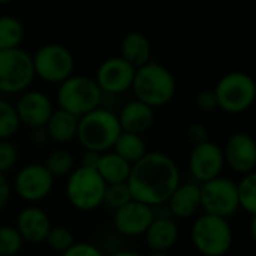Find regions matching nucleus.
Listing matches in <instances>:
<instances>
[{
    "label": "nucleus",
    "instance_id": "1",
    "mask_svg": "<svg viewBox=\"0 0 256 256\" xmlns=\"http://www.w3.org/2000/svg\"><path fill=\"white\" fill-rule=\"evenodd\" d=\"M128 186L132 200L150 207L164 206L182 183L177 162L166 153L147 152L130 166Z\"/></svg>",
    "mask_w": 256,
    "mask_h": 256
},
{
    "label": "nucleus",
    "instance_id": "2",
    "mask_svg": "<svg viewBox=\"0 0 256 256\" xmlns=\"http://www.w3.org/2000/svg\"><path fill=\"white\" fill-rule=\"evenodd\" d=\"M130 90L136 100L154 110L168 105L174 99L177 82L166 66L150 60L144 66L136 68Z\"/></svg>",
    "mask_w": 256,
    "mask_h": 256
},
{
    "label": "nucleus",
    "instance_id": "3",
    "mask_svg": "<svg viewBox=\"0 0 256 256\" xmlns=\"http://www.w3.org/2000/svg\"><path fill=\"white\" fill-rule=\"evenodd\" d=\"M120 134L117 114L108 108L98 106L78 118L76 140L84 150L105 153L112 148Z\"/></svg>",
    "mask_w": 256,
    "mask_h": 256
},
{
    "label": "nucleus",
    "instance_id": "4",
    "mask_svg": "<svg viewBox=\"0 0 256 256\" xmlns=\"http://www.w3.org/2000/svg\"><path fill=\"white\" fill-rule=\"evenodd\" d=\"M232 228L228 219L201 214L192 224L190 242L194 248L204 256H225L232 248Z\"/></svg>",
    "mask_w": 256,
    "mask_h": 256
},
{
    "label": "nucleus",
    "instance_id": "5",
    "mask_svg": "<svg viewBox=\"0 0 256 256\" xmlns=\"http://www.w3.org/2000/svg\"><path fill=\"white\" fill-rule=\"evenodd\" d=\"M102 96L104 94L93 78L86 75H70L58 84L56 99L60 110L80 118L100 106Z\"/></svg>",
    "mask_w": 256,
    "mask_h": 256
},
{
    "label": "nucleus",
    "instance_id": "6",
    "mask_svg": "<svg viewBox=\"0 0 256 256\" xmlns=\"http://www.w3.org/2000/svg\"><path fill=\"white\" fill-rule=\"evenodd\" d=\"M213 90L218 99V108L228 114L246 112L255 102V81L243 70L225 74Z\"/></svg>",
    "mask_w": 256,
    "mask_h": 256
},
{
    "label": "nucleus",
    "instance_id": "7",
    "mask_svg": "<svg viewBox=\"0 0 256 256\" xmlns=\"http://www.w3.org/2000/svg\"><path fill=\"white\" fill-rule=\"evenodd\" d=\"M66 198L78 212H94L102 206L106 183L96 170L78 166L66 177Z\"/></svg>",
    "mask_w": 256,
    "mask_h": 256
},
{
    "label": "nucleus",
    "instance_id": "8",
    "mask_svg": "<svg viewBox=\"0 0 256 256\" xmlns=\"http://www.w3.org/2000/svg\"><path fill=\"white\" fill-rule=\"evenodd\" d=\"M34 78L32 54L20 46L0 51V93L21 94Z\"/></svg>",
    "mask_w": 256,
    "mask_h": 256
},
{
    "label": "nucleus",
    "instance_id": "9",
    "mask_svg": "<svg viewBox=\"0 0 256 256\" xmlns=\"http://www.w3.org/2000/svg\"><path fill=\"white\" fill-rule=\"evenodd\" d=\"M34 76L48 84H60L74 75L75 58L70 50L62 44H45L32 56Z\"/></svg>",
    "mask_w": 256,
    "mask_h": 256
},
{
    "label": "nucleus",
    "instance_id": "10",
    "mask_svg": "<svg viewBox=\"0 0 256 256\" xmlns=\"http://www.w3.org/2000/svg\"><path fill=\"white\" fill-rule=\"evenodd\" d=\"M201 210L207 214L230 219L238 210L237 183L228 177L219 176L213 180L200 184Z\"/></svg>",
    "mask_w": 256,
    "mask_h": 256
},
{
    "label": "nucleus",
    "instance_id": "11",
    "mask_svg": "<svg viewBox=\"0 0 256 256\" xmlns=\"http://www.w3.org/2000/svg\"><path fill=\"white\" fill-rule=\"evenodd\" d=\"M54 180L44 164H28L15 174L14 190L24 202L38 204L51 194Z\"/></svg>",
    "mask_w": 256,
    "mask_h": 256
},
{
    "label": "nucleus",
    "instance_id": "12",
    "mask_svg": "<svg viewBox=\"0 0 256 256\" xmlns=\"http://www.w3.org/2000/svg\"><path fill=\"white\" fill-rule=\"evenodd\" d=\"M135 70L136 69L120 56L108 57L99 64L93 80L96 81L102 94L117 96L130 90Z\"/></svg>",
    "mask_w": 256,
    "mask_h": 256
},
{
    "label": "nucleus",
    "instance_id": "13",
    "mask_svg": "<svg viewBox=\"0 0 256 256\" xmlns=\"http://www.w3.org/2000/svg\"><path fill=\"white\" fill-rule=\"evenodd\" d=\"M225 159L222 147L213 141H206L194 146L189 154V172L195 183L201 184L222 176Z\"/></svg>",
    "mask_w": 256,
    "mask_h": 256
},
{
    "label": "nucleus",
    "instance_id": "14",
    "mask_svg": "<svg viewBox=\"0 0 256 256\" xmlns=\"http://www.w3.org/2000/svg\"><path fill=\"white\" fill-rule=\"evenodd\" d=\"M154 219V208L140 201L130 200L112 212V225L116 231L128 238L141 237Z\"/></svg>",
    "mask_w": 256,
    "mask_h": 256
},
{
    "label": "nucleus",
    "instance_id": "15",
    "mask_svg": "<svg viewBox=\"0 0 256 256\" xmlns=\"http://www.w3.org/2000/svg\"><path fill=\"white\" fill-rule=\"evenodd\" d=\"M18 120L28 129L42 128L46 124L50 116L54 111L52 100L48 94L39 90H26L20 94L16 104L14 105Z\"/></svg>",
    "mask_w": 256,
    "mask_h": 256
},
{
    "label": "nucleus",
    "instance_id": "16",
    "mask_svg": "<svg viewBox=\"0 0 256 256\" xmlns=\"http://www.w3.org/2000/svg\"><path fill=\"white\" fill-rule=\"evenodd\" d=\"M225 165L234 172L246 176L255 172L256 168V144L254 138L246 132L232 134L225 147L222 148Z\"/></svg>",
    "mask_w": 256,
    "mask_h": 256
},
{
    "label": "nucleus",
    "instance_id": "17",
    "mask_svg": "<svg viewBox=\"0 0 256 256\" xmlns=\"http://www.w3.org/2000/svg\"><path fill=\"white\" fill-rule=\"evenodd\" d=\"M51 226L52 224L48 213L36 204H28L27 207H24L18 213L15 222V228L22 237L24 243L30 244L44 243Z\"/></svg>",
    "mask_w": 256,
    "mask_h": 256
},
{
    "label": "nucleus",
    "instance_id": "18",
    "mask_svg": "<svg viewBox=\"0 0 256 256\" xmlns=\"http://www.w3.org/2000/svg\"><path fill=\"white\" fill-rule=\"evenodd\" d=\"M171 218L190 219L201 210V189L195 182L180 183L165 202Z\"/></svg>",
    "mask_w": 256,
    "mask_h": 256
},
{
    "label": "nucleus",
    "instance_id": "19",
    "mask_svg": "<svg viewBox=\"0 0 256 256\" xmlns=\"http://www.w3.org/2000/svg\"><path fill=\"white\" fill-rule=\"evenodd\" d=\"M120 128L123 132L144 135L154 123V110L140 100L128 102L117 114Z\"/></svg>",
    "mask_w": 256,
    "mask_h": 256
},
{
    "label": "nucleus",
    "instance_id": "20",
    "mask_svg": "<svg viewBox=\"0 0 256 256\" xmlns=\"http://www.w3.org/2000/svg\"><path fill=\"white\" fill-rule=\"evenodd\" d=\"M144 237L150 250L168 252L178 240V225L171 216L154 214V219L147 228Z\"/></svg>",
    "mask_w": 256,
    "mask_h": 256
},
{
    "label": "nucleus",
    "instance_id": "21",
    "mask_svg": "<svg viewBox=\"0 0 256 256\" xmlns=\"http://www.w3.org/2000/svg\"><path fill=\"white\" fill-rule=\"evenodd\" d=\"M120 57L135 69L148 63L152 60V44L148 38L141 32H130L124 34L120 42Z\"/></svg>",
    "mask_w": 256,
    "mask_h": 256
},
{
    "label": "nucleus",
    "instance_id": "22",
    "mask_svg": "<svg viewBox=\"0 0 256 256\" xmlns=\"http://www.w3.org/2000/svg\"><path fill=\"white\" fill-rule=\"evenodd\" d=\"M76 129H78V117L60 108L52 111V114L50 116L45 124V130L48 134L50 141L56 144H68L72 140H75Z\"/></svg>",
    "mask_w": 256,
    "mask_h": 256
},
{
    "label": "nucleus",
    "instance_id": "23",
    "mask_svg": "<svg viewBox=\"0 0 256 256\" xmlns=\"http://www.w3.org/2000/svg\"><path fill=\"white\" fill-rule=\"evenodd\" d=\"M130 166L132 165L126 162L123 158H120L117 153L108 150L105 153H100L96 171L106 184L126 183L130 174Z\"/></svg>",
    "mask_w": 256,
    "mask_h": 256
},
{
    "label": "nucleus",
    "instance_id": "24",
    "mask_svg": "<svg viewBox=\"0 0 256 256\" xmlns=\"http://www.w3.org/2000/svg\"><path fill=\"white\" fill-rule=\"evenodd\" d=\"M111 150L114 153H117L120 158H123L126 162H129L130 165L138 162L148 152L142 135H136V134H130V132H123V130L118 135V138L116 140V142H114Z\"/></svg>",
    "mask_w": 256,
    "mask_h": 256
},
{
    "label": "nucleus",
    "instance_id": "25",
    "mask_svg": "<svg viewBox=\"0 0 256 256\" xmlns=\"http://www.w3.org/2000/svg\"><path fill=\"white\" fill-rule=\"evenodd\" d=\"M22 22L12 15L0 16V51L18 48L24 39Z\"/></svg>",
    "mask_w": 256,
    "mask_h": 256
},
{
    "label": "nucleus",
    "instance_id": "26",
    "mask_svg": "<svg viewBox=\"0 0 256 256\" xmlns=\"http://www.w3.org/2000/svg\"><path fill=\"white\" fill-rule=\"evenodd\" d=\"M44 166L54 178H63L75 170V158L66 148H56L46 156Z\"/></svg>",
    "mask_w": 256,
    "mask_h": 256
},
{
    "label": "nucleus",
    "instance_id": "27",
    "mask_svg": "<svg viewBox=\"0 0 256 256\" xmlns=\"http://www.w3.org/2000/svg\"><path fill=\"white\" fill-rule=\"evenodd\" d=\"M238 206L249 216H256V174L250 172L242 177L237 183Z\"/></svg>",
    "mask_w": 256,
    "mask_h": 256
},
{
    "label": "nucleus",
    "instance_id": "28",
    "mask_svg": "<svg viewBox=\"0 0 256 256\" xmlns=\"http://www.w3.org/2000/svg\"><path fill=\"white\" fill-rule=\"evenodd\" d=\"M21 123L18 120L15 106L0 99V140H10L20 129Z\"/></svg>",
    "mask_w": 256,
    "mask_h": 256
},
{
    "label": "nucleus",
    "instance_id": "29",
    "mask_svg": "<svg viewBox=\"0 0 256 256\" xmlns=\"http://www.w3.org/2000/svg\"><path fill=\"white\" fill-rule=\"evenodd\" d=\"M132 200L130 190L128 183H114V184H106L105 194H104V201L102 206L106 207L111 212H116L122 206L128 204Z\"/></svg>",
    "mask_w": 256,
    "mask_h": 256
},
{
    "label": "nucleus",
    "instance_id": "30",
    "mask_svg": "<svg viewBox=\"0 0 256 256\" xmlns=\"http://www.w3.org/2000/svg\"><path fill=\"white\" fill-rule=\"evenodd\" d=\"M24 246V240L12 225L0 226V256L20 255Z\"/></svg>",
    "mask_w": 256,
    "mask_h": 256
},
{
    "label": "nucleus",
    "instance_id": "31",
    "mask_svg": "<svg viewBox=\"0 0 256 256\" xmlns=\"http://www.w3.org/2000/svg\"><path fill=\"white\" fill-rule=\"evenodd\" d=\"M45 243L48 244V248L51 250L63 254L75 243V237H74L72 231L66 226H51V230L45 238Z\"/></svg>",
    "mask_w": 256,
    "mask_h": 256
},
{
    "label": "nucleus",
    "instance_id": "32",
    "mask_svg": "<svg viewBox=\"0 0 256 256\" xmlns=\"http://www.w3.org/2000/svg\"><path fill=\"white\" fill-rule=\"evenodd\" d=\"M18 160V148L10 140H0V174L12 171Z\"/></svg>",
    "mask_w": 256,
    "mask_h": 256
},
{
    "label": "nucleus",
    "instance_id": "33",
    "mask_svg": "<svg viewBox=\"0 0 256 256\" xmlns=\"http://www.w3.org/2000/svg\"><path fill=\"white\" fill-rule=\"evenodd\" d=\"M62 256H105L102 250L87 242H75L66 252H63Z\"/></svg>",
    "mask_w": 256,
    "mask_h": 256
},
{
    "label": "nucleus",
    "instance_id": "34",
    "mask_svg": "<svg viewBox=\"0 0 256 256\" xmlns=\"http://www.w3.org/2000/svg\"><path fill=\"white\" fill-rule=\"evenodd\" d=\"M196 106L202 111V112H213L214 110H218V99L214 94V90H202L198 93L196 99Z\"/></svg>",
    "mask_w": 256,
    "mask_h": 256
},
{
    "label": "nucleus",
    "instance_id": "35",
    "mask_svg": "<svg viewBox=\"0 0 256 256\" xmlns=\"http://www.w3.org/2000/svg\"><path fill=\"white\" fill-rule=\"evenodd\" d=\"M188 140L194 146L206 142L208 141V129L202 123H192L188 129Z\"/></svg>",
    "mask_w": 256,
    "mask_h": 256
},
{
    "label": "nucleus",
    "instance_id": "36",
    "mask_svg": "<svg viewBox=\"0 0 256 256\" xmlns=\"http://www.w3.org/2000/svg\"><path fill=\"white\" fill-rule=\"evenodd\" d=\"M12 195V184L4 174H0V212L8 206Z\"/></svg>",
    "mask_w": 256,
    "mask_h": 256
},
{
    "label": "nucleus",
    "instance_id": "37",
    "mask_svg": "<svg viewBox=\"0 0 256 256\" xmlns=\"http://www.w3.org/2000/svg\"><path fill=\"white\" fill-rule=\"evenodd\" d=\"M99 156H100V153L90 152V150H84V153H82V156H81V164H80V166L96 170V165H98Z\"/></svg>",
    "mask_w": 256,
    "mask_h": 256
},
{
    "label": "nucleus",
    "instance_id": "38",
    "mask_svg": "<svg viewBox=\"0 0 256 256\" xmlns=\"http://www.w3.org/2000/svg\"><path fill=\"white\" fill-rule=\"evenodd\" d=\"M30 130H32L30 140H32L33 144H36V146H44V144H46V142L50 141L48 134H46V130H45V126H42V128H33V129H30Z\"/></svg>",
    "mask_w": 256,
    "mask_h": 256
},
{
    "label": "nucleus",
    "instance_id": "39",
    "mask_svg": "<svg viewBox=\"0 0 256 256\" xmlns=\"http://www.w3.org/2000/svg\"><path fill=\"white\" fill-rule=\"evenodd\" d=\"M110 256H144L140 252H135V250H118V252H114Z\"/></svg>",
    "mask_w": 256,
    "mask_h": 256
},
{
    "label": "nucleus",
    "instance_id": "40",
    "mask_svg": "<svg viewBox=\"0 0 256 256\" xmlns=\"http://www.w3.org/2000/svg\"><path fill=\"white\" fill-rule=\"evenodd\" d=\"M148 256H170L168 252H160V250H152V254Z\"/></svg>",
    "mask_w": 256,
    "mask_h": 256
},
{
    "label": "nucleus",
    "instance_id": "41",
    "mask_svg": "<svg viewBox=\"0 0 256 256\" xmlns=\"http://www.w3.org/2000/svg\"><path fill=\"white\" fill-rule=\"evenodd\" d=\"M10 2H14V0H0V6H2V4H8V3H10Z\"/></svg>",
    "mask_w": 256,
    "mask_h": 256
},
{
    "label": "nucleus",
    "instance_id": "42",
    "mask_svg": "<svg viewBox=\"0 0 256 256\" xmlns=\"http://www.w3.org/2000/svg\"><path fill=\"white\" fill-rule=\"evenodd\" d=\"M16 256H20V255H16Z\"/></svg>",
    "mask_w": 256,
    "mask_h": 256
}]
</instances>
